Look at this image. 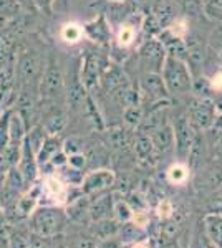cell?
<instances>
[{"label":"cell","mask_w":222,"mask_h":248,"mask_svg":"<svg viewBox=\"0 0 222 248\" xmlns=\"http://www.w3.org/2000/svg\"><path fill=\"white\" fill-rule=\"evenodd\" d=\"M43 45L27 42L15 53V90L38 93V83L47 65Z\"/></svg>","instance_id":"cell-1"},{"label":"cell","mask_w":222,"mask_h":248,"mask_svg":"<svg viewBox=\"0 0 222 248\" xmlns=\"http://www.w3.org/2000/svg\"><path fill=\"white\" fill-rule=\"evenodd\" d=\"M65 71L53 50L48 51L47 65L38 83V98L45 103H67Z\"/></svg>","instance_id":"cell-2"},{"label":"cell","mask_w":222,"mask_h":248,"mask_svg":"<svg viewBox=\"0 0 222 248\" xmlns=\"http://www.w3.org/2000/svg\"><path fill=\"white\" fill-rule=\"evenodd\" d=\"M28 218H30L34 233L40 235V237L51 238L65 230L68 215L60 207L43 205V207H37Z\"/></svg>","instance_id":"cell-3"},{"label":"cell","mask_w":222,"mask_h":248,"mask_svg":"<svg viewBox=\"0 0 222 248\" xmlns=\"http://www.w3.org/2000/svg\"><path fill=\"white\" fill-rule=\"evenodd\" d=\"M161 78H163L168 93L186 94L192 90V75L188 63L168 53L161 66Z\"/></svg>","instance_id":"cell-4"},{"label":"cell","mask_w":222,"mask_h":248,"mask_svg":"<svg viewBox=\"0 0 222 248\" xmlns=\"http://www.w3.org/2000/svg\"><path fill=\"white\" fill-rule=\"evenodd\" d=\"M191 126L197 129H209L216 119V105L207 98H197L191 103L188 116Z\"/></svg>","instance_id":"cell-5"},{"label":"cell","mask_w":222,"mask_h":248,"mask_svg":"<svg viewBox=\"0 0 222 248\" xmlns=\"http://www.w3.org/2000/svg\"><path fill=\"white\" fill-rule=\"evenodd\" d=\"M115 172L110 169H96L86 174L82 181V194L90 197V195H98L102 192L111 189L115 186Z\"/></svg>","instance_id":"cell-6"},{"label":"cell","mask_w":222,"mask_h":248,"mask_svg":"<svg viewBox=\"0 0 222 248\" xmlns=\"http://www.w3.org/2000/svg\"><path fill=\"white\" fill-rule=\"evenodd\" d=\"M172 133H174V147L177 157L184 161L191 154L192 146H194V134H192V126L188 116H181L176 119L174 126H172Z\"/></svg>","instance_id":"cell-7"},{"label":"cell","mask_w":222,"mask_h":248,"mask_svg":"<svg viewBox=\"0 0 222 248\" xmlns=\"http://www.w3.org/2000/svg\"><path fill=\"white\" fill-rule=\"evenodd\" d=\"M83 33L85 38H88L90 42L96 43L100 46H108L111 42V30H110V23L106 20V15L100 14L98 17L88 20L83 23Z\"/></svg>","instance_id":"cell-8"},{"label":"cell","mask_w":222,"mask_h":248,"mask_svg":"<svg viewBox=\"0 0 222 248\" xmlns=\"http://www.w3.org/2000/svg\"><path fill=\"white\" fill-rule=\"evenodd\" d=\"M103 68L104 66L100 62L98 55H95L93 51H88L86 57L82 60V68H80V78H82V83L86 88V91H91L100 83Z\"/></svg>","instance_id":"cell-9"},{"label":"cell","mask_w":222,"mask_h":248,"mask_svg":"<svg viewBox=\"0 0 222 248\" xmlns=\"http://www.w3.org/2000/svg\"><path fill=\"white\" fill-rule=\"evenodd\" d=\"M15 167L18 169V172L22 174V177L25 179V182L28 186L35 182L40 169H38L37 157H35L34 149L30 147V144H28L27 139H23V142H22V147H20V157H18V162Z\"/></svg>","instance_id":"cell-10"},{"label":"cell","mask_w":222,"mask_h":248,"mask_svg":"<svg viewBox=\"0 0 222 248\" xmlns=\"http://www.w3.org/2000/svg\"><path fill=\"white\" fill-rule=\"evenodd\" d=\"M141 58L143 62L149 66H154L156 71H161V66L164 63V58H166V50H164L163 43L154 42V40H148L139 50Z\"/></svg>","instance_id":"cell-11"},{"label":"cell","mask_w":222,"mask_h":248,"mask_svg":"<svg viewBox=\"0 0 222 248\" xmlns=\"http://www.w3.org/2000/svg\"><path fill=\"white\" fill-rule=\"evenodd\" d=\"M62 149H63V142H62V139H60V136H48L45 139V142L42 144V147L38 149V153L35 154L38 169H43V167L50 162V159Z\"/></svg>","instance_id":"cell-12"},{"label":"cell","mask_w":222,"mask_h":248,"mask_svg":"<svg viewBox=\"0 0 222 248\" xmlns=\"http://www.w3.org/2000/svg\"><path fill=\"white\" fill-rule=\"evenodd\" d=\"M58 37L68 46H75V45H78V43H82L85 38L82 23L73 22V20H71V22L62 23V25H60V30H58Z\"/></svg>","instance_id":"cell-13"},{"label":"cell","mask_w":222,"mask_h":248,"mask_svg":"<svg viewBox=\"0 0 222 248\" xmlns=\"http://www.w3.org/2000/svg\"><path fill=\"white\" fill-rule=\"evenodd\" d=\"M151 142L154 146L156 151L159 153H168L174 147V133H172V126L169 124H163L161 127H157L156 131H153Z\"/></svg>","instance_id":"cell-14"},{"label":"cell","mask_w":222,"mask_h":248,"mask_svg":"<svg viewBox=\"0 0 222 248\" xmlns=\"http://www.w3.org/2000/svg\"><path fill=\"white\" fill-rule=\"evenodd\" d=\"M205 237H207L216 247L222 248V215L209 214L204 218Z\"/></svg>","instance_id":"cell-15"},{"label":"cell","mask_w":222,"mask_h":248,"mask_svg":"<svg viewBox=\"0 0 222 248\" xmlns=\"http://www.w3.org/2000/svg\"><path fill=\"white\" fill-rule=\"evenodd\" d=\"M113 210L111 195H102L91 205H88V215L93 222H98L103 218H110V212Z\"/></svg>","instance_id":"cell-16"},{"label":"cell","mask_w":222,"mask_h":248,"mask_svg":"<svg viewBox=\"0 0 222 248\" xmlns=\"http://www.w3.org/2000/svg\"><path fill=\"white\" fill-rule=\"evenodd\" d=\"M120 227L121 225L118 220H113V218H103V220H98V222H93V227H91L93 237L98 240L113 238L120 232Z\"/></svg>","instance_id":"cell-17"},{"label":"cell","mask_w":222,"mask_h":248,"mask_svg":"<svg viewBox=\"0 0 222 248\" xmlns=\"http://www.w3.org/2000/svg\"><path fill=\"white\" fill-rule=\"evenodd\" d=\"M48 138V133L45 131V127L42 126L40 123L34 124L32 127L27 129V134H25V139L30 144V147L34 149V153L37 154L38 149L42 147V144L45 142V139Z\"/></svg>","instance_id":"cell-18"},{"label":"cell","mask_w":222,"mask_h":248,"mask_svg":"<svg viewBox=\"0 0 222 248\" xmlns=\"http://www.w3.org/2000/svg\"><path fill=\"white\" fill-rule=\"evenodd\" d=\"M135 40H136L135 25L130 23V22L121 23L118 31H116V38H115L116 45H118L120 48H128V46H131L133 43H135Z\"/></svg>","instance_id":"cell-19"},{"label":"cell","mask_w":222,"mask_h":248,"mask_svg":"<svg viewBox=\"0 0 222 248\" xmlns=\"http://www.w3.org/2000/svg\"><path fill=\"white\" fill-rule=\"evenodd\" d=\"M135 151H136V155H138L141 161H146L149 155L153 154V151H154L151 138H148L146 134H139L135 142Z\"/></svg>","instance_id":"cell-20"},{"label":"cell","mask_w":222,"mask_h":248,"mask_svg":"<svg viewBox=\"0 0 222 248\" xmlns=\"http://www.w3.org/2000/svg\"><path fill=\"white\" fill-rule=\"evenodd\" d=\"M204 15L212 22H222V0H203Z\"/></svg>","instance_id":"cell-21"},{"label":"cell","mask_w":222,"mask_h":248,"mask_svg":"<svg viewBox=\"0 0 222 248\" xmlns=\"http://www.w3.org/2000/svg\"><path fill=\"white\" fill-rule=\"evenodd\" d=\"M168 179L171 184H176V186H181V184H186V181L189 179V169L184 166V164H174V166L169 167L168 170Z\"/></svg>","instance_id":"cell-22"},{"label":"cell","mask_w":222,"mask_h":248,"mask_svg":"<svg viewBox=\"0 0 222 248\" xmlns=\"http://www.w3.org/2000/svg\"><path fill=\"white\" fill-rule=\"evenodd\" d=\"M12 109L14 108L5 109L0 116V153H3L7 149V146H9V118Z\"/></svg>","instance_id":"cell-23"},{"label":"cell","mask_w":222,"mask_h":248,"mask_svg":"<svg viewBox=\"0 0 222 248\" xmlns=\"http://www.w3.org/2000/svg\"><path fill=\"white\" fill-rule=\"evenodd\" d=\"M113 210H115V215H116L115 220H118L120 223L130 222L133 217V209L130 207V203H126V202H116Z\"/></svg>","instance_id":"cell-24"},{"label":"cell","mask_w":222,"mask_h":248,"mask_svg":"<svg viewBox=\"0 0 222 248\" xmlns=\"http://www.w3.org/2000/svg\"><path fill=\"white\" fill-rule=\"evenodd\" d=\"M28 242H30V237H27V235L22 233V232L12 229L9 248H28Z\"/></svg>","instance_id":"cell-25"},{"label":"cell","mask_w":222,"mask_h":248,"mask_svg":"<svg viewBox=\"0 0 222 248\" xmlns=\"http://www.w3.org/2000/svg\"><path fill=\"white\" fill-rule=\"evenodd\" d=\"M56 0H34L35 3V9L40 15L43 17H51L53 15V5H55Z\"/></svg>","instance_id":"cell-26"},{"label":"cell","mask_w":222,"mask_h":248,"mask_svg":"<svg viewBox=\"0 0 222 248\" xmlns=\"http://www.w3.org/2000/svg\"><path fill=\"white\" fill-rule=\"evenodd\" d=\"M88 164V157L86 154L83 153H75V154H70L68 155V166L73 167V169H78V170H83Z\"/></svg>","instance_id":"cell-27"},{"label":"cell","mask_w":222,"mask_h":248,"mask_svg":"<svg viewBox=\"0 0 222 248\" xmlns=\"http://www.w3.org/2000/svg\"><path fill=\"white\" fill-rule=\"evenodd\" d=\"M211 46H212V50L216 51L217 60H219V63L222 65V27H219V29H217L212 33V37H211Z\"/></svg>","instance_id":"cell-28"},{"label":"cell","mask_w":222,"mask_h":248,"mask_svg":"<svg viewBox=\"0 0 222 248\" xmlns=\"http://www.w3.org/2000/svg\"><path fill=\"white\" fill-rule=\"evenodd\" d=\"M124 119H126V123L131 124V126H138L141 123V119H143L141 109L138 106H130L126 111H124Z\"/></svg>","instance_id":"cell-29"},{"label":"cell","mask_w":222,"mask_h":248,"mask_svg":"<svg viewBox=\"0 0 222 248\" xmlns=\"http://www.w3.org/2000/svg\"><path fill=\"white\" fill-rule=\"evenodd\" d=\"M67 164H68V155H67L65 151L62 149V151H58V153H56L53 157L50 159V162H48L47 166H51L55 170H58V169H62V167H65Z\"/></svg>","instance_id":"cell-30"},{"label":"cell","mask_w":222,"mask_h":248,"mask_svg":"<svg viewBox=\"0 0 222 248\" xmlns=\"http://www.w3.org/2000/svg\"><path fill=\"white\" fill-rule=\"evenodd\" d=\"M96 240L95 237H78L71 243L70 248H96Z\"/></svg>","instance_id":"cell-31"},{"label":"cell","mask_w":222,"mask_h":248,"mask_svg":"<svg viewBox=\"0 0 222 248\" xmlns=\"http://www.w3.org/2000/svg\"><path fill=\"white\" fill-rule=\"evenodd\" d=\"M157 215H159L161 218H169L172 215V205L169 201H161L159 205H157Z\"/></svg>","instance_id":"cell-32"},{"label":"cell","mask_w":222,"mask_h":248,"mask_svg":"<svg viewBox=\"0 0 222 248\" xmlns=\"http://www.w3.org/2000/svg\"><path fill=\"white\" fill-rule=\"evenodd\" d=\"M28 248H50V247H48L47 237H40V235L35 233L34 237H30Z\"/></svg>","instance_id":"cell-33"},{"label":"cell","mask_w":222,"mask_h":248,"mask_svg":"<svg viewBox=\"0 0 222 248\" xmlns=\"http://www.w3.org/2000/svg\"><path fill=\"white\" fill-rule=\"evenodd\" d=\"M177 232V225H174V223L168 222L166 225L161 227V235H163L164 238H172L176 235Z\"/></svg>","instance_id":"cell-34"},{"label":"cell","mask_w":222,"mask_h":248,"mask_svg":"<svg viewBox=\"0 0 222 248\" xmlns=\"http://www.w3.org/2000/svg\"><path fill=\"white\" fill-rule=\"evenodd\" d=\"M211 214H222V192L211 202Z\"/></svg>","instance_id":"cell-35"},{"label":"cell","mask_w":222,"mask_h":248,"mask_svg":"<svg viewBox=\"0 0 222 248\" xmlns=\"http://www.w3.org/2000/svg\"><path fill=\"white\" fill-rule=\"evenodd\" d=\"M12 162L5 157L3 154H0V175H7V172L12 169Z\"/></svg>","instance_id":"cell-36"},{"label":"cell","mask_w":222,"mask_h":248,"mask_svg":"<svg viewBox=\"0 0 222 248\" xmlns=\"http://www.w3.org/2000/svg\"><path fill=\"white\" fill-rule=\"evenodd\" d=\"M96 248H120V243L116 242V240H102V243L100 245H96Z\"/></svg>","instance_id":"cell-37"},{"label":"cell","mask_w":222,"mask_h":248,"mask_svg":"<svg viewBox=\"0 0 222 248\" xmlns=\"http://www.w3.org/2000/svg\"><path fill=\"white\" fill-rule=\"evenodd\" d=\"M214 105H216V111H221L222 113V91L217 93V98H216V101H214Z\"/></svg>","instance_id":"cell-38"},{"label":"cell","mask_w":222,"mask_h":248,"mask_svg":"<svg viewBox=\"0 0 222 248\" xmlns=\"http://www.w3.org/2000/svg\"><path fill=\"white\" fill-rule=\"evenodd\" d=\"M131 248H148L146 245H144V243H141V242H138V243H135V245H133Z\"/></svg>","instance_id":"cell-39"},{"label":"cell","mask_w":222,"mask_h":248,"mask_svg":"<svg viewBox=\"0 0 222 248\" xmlns=\"http://www.w3.org/2000/svg\"><path fill=\"white\" fill-rule=\"evenodd\" d=\"M106 2H110V3H124L126 0H106Z\"/></svg>","instance_id":"cell-40"},{"label":"cell","mask_w":222,"mask_h":248,"mask_svg":"<svg viewBox=\"0 0 222 248\" xmlns=\"http://www.w3.org/2000/svg\"><path fill=\"white\" fill-rule=\"evenodd\" d=\"M3 184H5V175H0V189L3 187Z\"/></svg>","instance_id":"cell-41"},{"label":"cell","mask_w":222,"mask_h":248,"mask_svg":"<svg viewBox=\"0 0 222 248\" xmlns=\"http://www.w3.org/2000/svg\"><path fill=\"white\" fill-rule=\"evenodd\" d=\"M201 2H203V0H201Z\"/></svg>","instance_id":"cell-42"}]
</instances>
